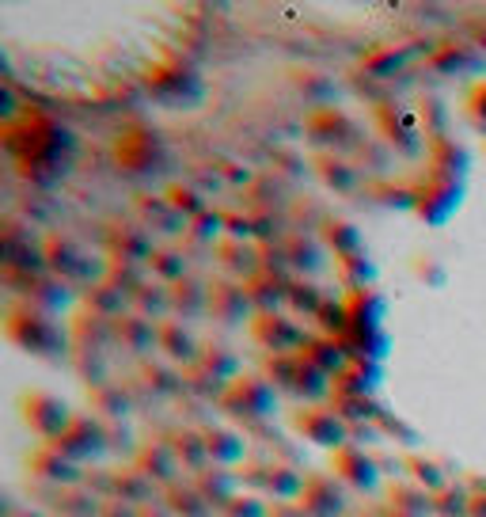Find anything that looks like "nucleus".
I'll list each match as a JSON object with an SVG mask.
<instances>
[{
	"instance_id": "obj_18",
	"label": "nucleus",
	"mask_w": 486,
	"mask_h": 517,
	"mask_svg": "<svg viewBox=\"0 0 486 517\" xmlns=\"http://www.w3.org/2000/svg\"><path fill=\"white\" fill-rule=\"evenodd\" d=\"M407 472H411L414 483H418L422 491H430L433 498L452 487L449 472H445V468H441V460L430 457V453H411V457H407Z\"/></svg>"
},
{
	"instance_id": "obj_16",
	"label": "nucleus",
	"mask_w": 486,
	"mask_h": 517,
	"mask_svg": "<svg viewBox=\"0 0 486 517\" xmlns=\"http://www.w3.org/2000/svg\"><path fill=\"white\" fill-rule=\"evenodd\" d=\"M300 354L308 358L312 365H319L327 377H338L346 365H350V354H346V346L342 339H331V335H319V339H308V343L300 346Z\"/></svg>"
},
{
	"instance_id": "obj_15",
	"label": "nucleus",
	"mask_w": 486,
	"mask_h": 517,
	"mask_svg": "<svg viewBox=\"0 0 486 517\" xmlns=\"http://www.w3.org/2000/svg\"><path fill=\"white\" fill-rule=\"evenodd\" d=\"M433 65L437 69H445V73H460V77H475V73H483L486 69V58L468 46V42H445L441 50H433Z\"/></svg>"
},
{
	"instance_id": "obj_2",
	"label": "nucleus",
	"mask_w": 486,
	"mask_h": 517,
	"mask_svg": "<svg viewBox=\"0 0 486 517\" xmlns=\"http://www.w3.org/2000/svg\"><path fill=\"white\" fill-rule=\"evenodd\" d=\"M221 411L240 422H262L278 411V392L266 377H236L221 392Z\"/></svg>"
},
{
	"instance_id": "obj_7",
	"label": "nucleus",
	"mask_w": 486,
	"mask_h": 517,
	"mask_svg": "<svg viewBox=\"0 0 486 517\" xmlns=\"http://www.w3.org/2000/svg\"><path fill=\"white\" fill-rule=\"evenodd\" d=\"M297 506L308 517H342L346 514V487L338 476L327 472H312L304 479V491H300Z\"/></svg>"
},
{
	"instance_id": "obj_33",
	"label": "nucleus",
	"mask_w": 486,
	"mask_h": 517,
	"mask_svg": "<svg viewBox=\"0 0 486 517\" xmlns=\"http://www.w3.org/2000/svg\"><path fill=\"white\" fill-rule=\"evenodd\" d=\"M380 517H411V514H399V510H392V506H388V510H384Z\"/></svg>"
},
{
	"instance_id": "obj_24",
	"label": "nucleus",
	"mask_w": 486,
	"mask_h": 517,
	"mask_svg": "<svg viewBox=\"0 0 486 517\" xmlns=\"http://www.w3.org/2000/svg\"><path fill=\"white\" fill-rule=\"evenodd\" d=\"M31 468H35L42 479H54V483H73L76 479V464L61 449L54 445H46V449H38L35 460H31Z\"/></svg>"
},
{
	"instance_id": "obj_4",
	"label": "nucleus",
	"mask_w": 486,
	"mask_h": 517,
	"mask_svg": "<svg viewBox=\"0 0 486 517\" xmlns=\"http://www.w3.org/2000/svg\"><path fill=\"white\" fill-rule=\"evenodd\" d=\"M19 407H23V419H27V426L35 430L38 438L46 441H57L69 426H73V411H69V403L57 400V396H50V392H23V400H19Z\"/></svg>"
},
{
	"instance_id": "obj_11",
	"label": "nucleus",
	"mask_w": 486,
	"mask_h": 517,
	"mask_svg": "<svg viewBox=\"0 0 486 517\" xmlns=\"http://www.w3.org/2000/svg\"><path fill=\"white\" fill-rule=\"evenodd\" d=\"M54 449H61L65 457L73 460V464H80V460L88 457H99V453H107V434H103V426L99 422H92L88 415H76L73 426L61 434L57 441H50Z\"/></svg>"
},
{
	"instance_id": "obj_10",
	"label": "nucleus",
	"mask_w": 486,
	"mask_h": 517,
	"mask_svg": "<svg viewBox=\"0 0 486 517\" xmlns=\"http://www.w3.org/2000/svg\"><path fill=\"white\" fill-rule=\"evenodd\" d=\"M46 263H50L61 278H69V282H95V278H103V270H92V267H103V263H95L92 255H88V248H80L69 236L50 240Z\"/></svg>"
},
{
	"instance_id": "obj_6",
	"label": "nucleus",
	"mask_w": 486,
	"mask_h": 517,
	"mask_svg": "<svg viewBox=\"0 0 486 517\" xmlns=\"http://www.w3.org/2000/svg\"><path fill=\"white\" fill-rule=\"evenodd\" d=\"M251 339L270 350V354H297L300 346L308 343V335L300 331V324H293L289 316L281 312H255L251 320Z\"/></svg>"
},
{
	"instance_id": "obj_21",
	"label": "nucleus",
	"mask_w": 486,
	"mask_h": 517,
	"mask_svg": "<svg viewBox=\"0 0 486 517\" xmlns=\"http://www.w3.org/2000/svg\"><path fill=\"white\" fill-rule=\"evenodd\" d=\"M388 506L399 510V514H411V517H426L437 510L430 491H422L418 483H395L392 495H388Z\"/></svg>"
},
{
	"instance_id": "obj_29",
	"label": "nucleus",
	"mask_w": 486,
	"mask_h": 517,
	"mask_svg": "<svg viewBox=\"0 0 486 517\" xmlns=\"http://www.w3.org/2000/svg\"><path fill=\"white\" fill-rule=\"evenodd\" d=\"M316 164L323 168V179H327V183H338V191L354 187V175H342V172H350V168H346L342 160H335V156H319Z\"/></svg>"
},
{
	"instance_id": "obj_28",
	"label": "nucleus",
	"mask_w": 486,
	"mask_h": 517,
	"mask_svg": "<svg viewBox=\"0 0 486 517\" xmlns=\"http://www.w3.org/2000/svg\"><path fill=\"white\" fill-rule=\"evenodd\" d=\"M266 514H270V506H262V498L255 495H236L225 506V517H266Z\"/></svg>"
},
{
	"instance_id": "obj_1",
	"label": "nucleus",
	"mask_w": 486,
	"mask_h": 517,
	"mask_svg": "<svg viewBox=\"0 0 486 517\" xmlns=\"http://www.w3.org/2000/svg\"><path fill=\"white\" fill-rule=\"evenodd\" d=\"M4 335H8V343L23 346V350H31V354H42V358H50V354H61L65 350V331L54 324V316L50 312H38V308H12L8 312V324H4Z\"/></svg>"
},
{
	"instance_id": "obj_14",
	"label": "nucleus",
	"mask_w": 486,
	"mask_h": 517,
	"mask_svg": "<svg viewBox=\"0 0 486 517\" xmlns=\"http://www.w3.org/2000/svg\"><path fill=\"white\" fill-rule=\"evenodd\" d=\"M384 381V369L373 362H350L342 373L335 377V396H361L369 400L376 388Z\"/></svg>"
},
{
	"instance_id": "obj_31",
	"label": "nucleus",
	"mask_w": 486,
	"mask_h": 517,
	"mask_svg": "<svg viewBox=\"0 0 486 517\" xmlns=\"http://www.w3.org/2000/svg\"><path fill=\"white\" fill-rule=\"evenodd\" d=\"M468 517H486V495H471Z\"/></svg>"
},
{
	"instance_id": "obj_32",
	"label": "nucleus",
	"mask_w": 486,
	"mask_h": 517,
	"mask_svg": "<svg viewBox=\"0 0 486 517\" xmlns=\"http://www.w3.org/2000/svg\"><path fill=\"white\" fill-rule=\"evenodd\" d=\"M471 35H475V46L486 50V23H471Z\"/></svg>"
},
{
	"instance_id": "obj_19",
	"label": "nucleus",
	"mask_w": 486,
	"mask_h": 517,
	"mask_svg": "<svg viewBox=\"0 0 486 517\" xmlns=\"http://www.w3.org/2000/svg\"><path fill=\"white\" fill-rule=\"evenodd\" d=\"M338 270V282L346 286V293H357V289H373L376 282V263L365 255V251H357V255H342L335 263Z\"/></svg>"
},
{
	"instance_id": "obj_34",
	"label": "nucleus",
	"mask_w": 486,
	"mask_h": 517,
	"mask_svg": "<svg viewBox=\"0 0 486 517\" xmlns=\"http://www.w3.org/2000/svg\"><path fill=\"white\" fill-rule=\"evenodd\" d=\"M357 517H361V514H357Z\"/></svg>"
},
{
	"instance_id": "obj_30",
	"label": "nucleus",
	"mask_w": 486,
	"mask_h": 517,
	"mask_svg": "<svg viewBox=\"0 0 486 517\" xmlns=\"http://www.w3.org/2000/svg\"><path fill=\"white\" fill-rule=\"evenodd\" d=\"M266 517H308L300 506H289V502H278V506H270V514Z\"/></svg>"
},
{
	"instance_id": "obj_25",
	"label": "nucleus",
	"mask_w": 486,
	"mask_h": 517,
	"mask_svg": "<svg viewBox=\"0 0 486 517\" xmlns=\"http://www.w3.org/2000/svg\"><path fill=\"white\" fill-rule=\"evenodd\" d=\"M323 244L335 251L338 259H342V255L365 251L361 248V232H357L354 221H327V225H323Z\"/></svg>"
},
{
	"instance_id": "obj_23",
	"label": "nucleus",
	"mask_w": 486,
	"mask_h": 517,
	"mask_svg": "<svg viewBox=\"0 0 486 517\" xmlns=\"http://www.w3.org/2000/svg\"><path fill=\"white\" fill-rule=\"evenodd\" d=\"M217 255H221V259H232V263H228V270H232V274H240V278H247V282H251V278H259V263H262V251L259 248H251V244H247V248H243V240L240 236H232V240H225V244H221V248H217Z\"/></svg>"
},
{
	"instance_id": "obj_12",
	"label": "nucleus",
	"mask_w": 486,
	"mask_h": 517,
	"mask_svg": "<svg viewBox=\"0 0 486 517\" xmlns=\"http://www.w3.org/2000/svg\"><path fill=\"white\" fill-rule=\"evenodd\" d=\"M209 312H213V320H221V324H243L247 320V312H251V293L243 286H228V282H217V286H209Z\"/></svg>"
},
{
	"instance_id": "obj_9",
	"label": "nucleus",
	"mask_w": 486,
	"mask_h": 517,
	"mask_svg": "<svg viewBox=\"0 0 486 517\" xmlns=\"http://www.w3.org/2000/svg\"><path fill=\"white\" fill-rule=\"evenodd\" d=\"M331 472H335L346 487H357V491H376L380 487V468H376V460L354 445V441H346L342 449L331 453Z\"/></svg>"
},
{
	"instance_id": "obj_13",
	"label": "nucleus",
	"mask_w": 486,
	"mask_h": 517,
	"mask_svg": "<svg viewBox=\"0 0 486 517\" xmlns=\"http://www.w3.org/2000/svg\"><path fill=\"white\" fill-rule=\"evenodd\" d=\"M346 308H350V327L354 331H384V312H388V301L376 293V289H357V293H346Z\"/></svg>"
},
{
	"instance_id": "obj_27",
	"label": "nucleus",
	"mask_w": 486,
	"mask_h": 517,
	"mask_svg": "<svg viewBox=\"0 0 486 517\" xmlns=\"http://www.w3.org/2000/svg\"><path fill=\"white\" fill-rule=\"evenodd\" d=\"M464 111H468L471 122H475L479 130H486V80H475V84H471L468 99H464Z\"/></svg>"
},
{
	"instance_id": "obj_22",
	"label": "nucleus",
	"mask_w": 486,
	"mask_h": 517,
	"mask_svg": "<svg viewBox=\"0 0 486 517\" xmlns=\"http://www.w3.org/2000/svg\"><path fill=\"white\" fill-rule=\"evenodd\" d=\"M137 464L145 468V479H175L179 472V457H175V449L164 445V441H156V445H145L141 453H137Z\"/></svg>"
},
{
	"instance_id": "obj_20",
	"label": "nucleus",
	"mask_w": 486,
	"mask_h": 517,
	"mask_svg": "<svg viewBox=\"0 0 486 517\" xmlns=\"http://www.w3.org/2000/svg\"><path fill=\"white\" fill-rule=\"evenodd\" d=\"M114 339L126 346V350H152V346H160V331L149 324V320H137V316H118L114 320Z\"/></svg>"
},
{
	"instance_id": "obj_26",
	"label": "nucleus",
	"mask_w": 486,
	"mask_h": 517,
	"mask_svg": "<svg viewBox=\"0 0 486 517\" xmlns=\"http://www.w3.org/2000/svg\"><path fill=\"white\" fill-rule=\"evenodd\" d=\"M319 327H323V335H331V339H342L346 331H350V308H346V297L342 301H323L316 312Z\"/></svg>"
},
{
	"instance_id": "obj_3",
	"label": "nucleus",
	"mask_w": 486,
	"mask_h": 517,
	"mask_svg": "<svg viewBox=\"0 0 486 517\" xmlns=\"http://www.w3.org/2000/svg\"><path fill=\"white\" fill-rule=\"evenodd\" d=\"M293 430L308 445H319V449H342L350 441V422L338 415L331 403H308L293 415Z\"/></svg>"
},
{
	"instance_id": "obj_17",
	"label": "nucleus",
	"mask_w": 486,
	"mask_h": 517,
	"mask_svg": "<svg viewBox=\"0 0 486 517\" xmlns=\"http://www.w3.org/2000/svg\"><path fill=\"white\" fill-rule=\"evenodd\" d=\"M202 438H206L209 460H217V464H236V460L247 457V441H243L240 430L209 426V430H202Z\"/></svg>"
},
{
	"instance_id": "obj_8",
	"label": "nucleus",
	"mask_w": 486,
	"mask_h": 517,
	"mask_svg": "<svg viewBox=\"0 0 486 517\" xmlns=\"http://www.w3.org/2000/svg\"><path fill=\"white\" fill-rule=\"evenodd\" d=\"M247 479L251 487H259L266 495L274 498H300L304 491V472L293 468V464H281V460H262V464H251V468H243L240 472V483Z\"/></svg>"
},
{
	"instance_id": "obj_5",
	"label": "nucleus",
	"mask_w": 486,
	"mask_h": 517,
	"mask_svg": "<svg viewBox=\"0 0 486 517\" xmlns=\"http://www.w3.org/2000/svg\"><path fill=\"white\" fill-rule=\"evenodd\" d=\"M460 198H464V183L430 172V179L414 191V213L430 225H445L452 213L460 210Z\"/></svg>"
}]
</instances>
